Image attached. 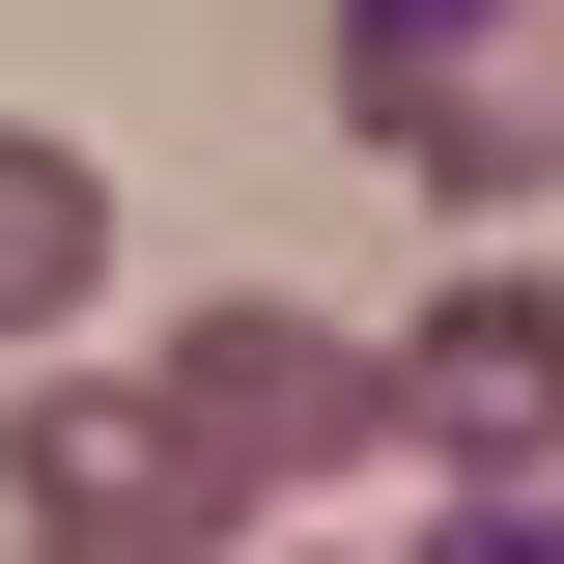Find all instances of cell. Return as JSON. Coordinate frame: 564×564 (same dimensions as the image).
<instances>
[{"mask_svg": "<svg viewBox=\"0 0 564 564\" xmlns=\"http://www.w3.org/2000/svg\"><path fill=\"white\" fill-rule=\"evenodd\" d=\"M339 113H367L395 198L536 226L564 198V0H339Z\"/></svg>", "mask_w": 564, "mask_h": 564, "instance_id": "6da1fadb", "label": "cell"}, {"mask_svg": "<svg viewBox=\"0 0 564 564\" xmlns=\"http://www.w3.org/2000/svg\"><path fill=\"white\" fill-rule=\"evenodd\" d=\"M226 536H254V480L141 367H29L0 395V564H226Z\"/></svg>", "mask_w": 564, "mask_h": 564, "instance_id": "7a4b0ae2", "label": "cell"}, {"mask_svg": "<svg viewBox=\"0 0 564 564\" xmlns=\"http://www.w3.org/2000/svg\"><path fill=\"white\" fill-rule=\"evenodd\" d=\"M367 395H395L423 480H536V508H564V282H536V254H452L395 339H367Z\"/></svg>", "mask_w": 564, "mask_h": 564, "instance_id": "3957f363", "label": "cell"}, {"mask_svg": "<svg viewBox=\"0 0 564 564\" xmlns=\"http://www.w3.org/2000/svg\"><path fill=\"white\" fill-rule=\"evenodd\" d=\"M141 395H170V423H198V452H226V480H367V452H395V395H367V339H339V311H282V282H226V311H170V339H141Z\"/></svg>", "mask_w": 564, "mask_h": 564, "instance_id": "277c9868", "label": "cell"}, {"mask_svg": "<svg viewBox=\"0 0 564 564\" xmlns=\"http://www.w3.org/2000/svg\"><path fill=\"white\" fill-rule=\"evenodd\" d=\"M85 311H113V170L57 113H0V367H57Z\"/></svg>", "mask_w": 564, "mask_h": 564, "instance_id": "5b68a950", "label": "cell"}, {"mask_svg": "<svg viewBox=\"0 0 564 564\" xmlns=\"http://www.w3.org/2000/svg\"><path fill=\"white\" fill-rule=\"evenodd\" d=\"M395 564H564V508H536V480H452V508H423Z\"/></svg>", "mask_w": 564, "mask_h": 564, "instance_id": "8992f818", "label": "cell"}]
</instances>
